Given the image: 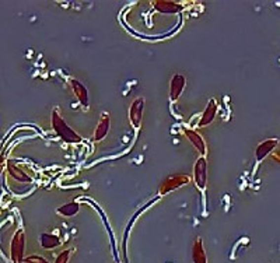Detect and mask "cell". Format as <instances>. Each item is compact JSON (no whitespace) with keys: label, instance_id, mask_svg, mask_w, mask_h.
<instances>
[{"label":"cell","instance_id":"4","mask_svg":"<svg viewBox=\"0 0 280 263\" xmlns=\"http://www.w3.org/2000/svg\"><path fill=\"white\" fill-rule=\"evenodd\" d=\"M189 182V176L186 175H171L167 178L163 184L160 185V195H167L171 191L181 188L182 185Z\"/></svg>","mask_w":280,"mask_h":263},{"label":"cell","instance_id":"9","mask_svg":"<svg viewBox=\"0 0 280 263\" xmlns=\"http://www.w3.org/2000/svg\"><path fill=\"white\" fill-rule=\"evenodd\" d=\"M109 128H111V122H109V115L103 114L101 115V119L97 125L96 133H94V141H101L103 139L106 137L108 132H109Z\"/></svg>","mask_w":280,"mask_h":263},{"label":"cell","instance_id":"8","mask_svg":"<svg viewBox=\"0 0 280 263\" xmlns=\"http://www.w3.org/2000/svg\"><path fill=\"white\" fill-rule=\"evenodd\" d=\"M279 140L278 139H268V140L262 141L261 144H258L256 151H255V156H256V161H262L263 158L268 157L272 151L275 150V147L278 146Z\"/></svg>","mask_w":280,"mask_h":263},{"label":"cell","instance_id":"11","mask_svg":"<svg viewBox=\"0 0 280 263\" xmlns=\"http://www.w3.org/2000/svg\"><path fill=\"white\" fill-rule=\"evenodd\" d=\"M71 90L74 93L76 98L79 99V102L81 105H84L86 108L88 106V93L87 88L84 84H81L77 80H71Z\"/></svg>","mask_w":280,"mask_h":263},{"label":"cell","instance_id":"15","mask_svg":"<svg viewBox=\"0 0 280 263\" xmlns=\"http://www.w3.org/2000/svg\"><path fill=\"white\" fill-rule=\"evenodd\" d=\"M192 258L193 263H208L206 254H205V249H203V245H202L201 238H198V239L195 241V244H193Z\"/></svg>","mask_w":280,"mask_h":263},{"label":"cell","instance_id":"14","mask_svg":"<svg viewBox=\"0 0 280 263\" xmlns=\"http://www.w3.org/2000/svg\"><path fill=\"white\" fill-rule=\"evenodd\" d=\"M39 242H41V245L44 249H55L56 246L61 245V238L58 237V235H53V234H41V237H39Z\"/></svg>","mask_w":280,"mask_h":263},{"label":"cell","instance_id":"1","mask_svg":"<svg viewBox=\"0 0 280 263\" xmlns=\"http://www.w3.org/2000/svg\"><path fill=\"white\" fill-rule=\"evenodd\" d=\"M52 128L55 133L66 143H80L83 140L79 134L73 131L68 123L65 122V119L58 114V111H53L52 114Z\"/></svg>","mask_w":280,"mask_h":263},{"label":"cell","instance_id":"16","mask_svg":"<svg viewBox=\"0 0 280 263\" xmlns=\"http://www.w3.org/2000/svg\"><path fill=\"white\" fill-rule=\"evenodd\" d=\"M80 210V204L77 202H70L68 204H63L58 209V213L61 216H65V217H73L76 216Z\"/></svg>","mask_w":280,"mask_h":263},{"label":"cell","instance_id":"7","mask_svg":"<svg viewBox=\"0 0 280 263\" xmlns=\"http://www.w3.org/2000/svg\"><path fill=\"white\" fill-rule=\"evenodd\" d=\"M216 114H217V102H216L214 98H211L209 101V104H208V106L205 108L203 114H202L198 126H199V128H205V126L210 125V123L213 122V119L216 118Z\"/></svg>","mask_w":280,"mask_h":263},{"label":"cell","instance_id":"5","mask_svg":"<svg viewBox=\"0 0 280 263\" xmlns=\"http://www.w3.org/2000/svg\"><path fill=\"white\" fill-rule=\"evenodd\" d=\"M143 108H144V99L143 98H136L131 104L129 108V121L135 129H139L143 119Z\"/></svg>","mask_w":280,"mask_h":263},{"label":"cell","instance_id":"10","mask_svg":"<svg viewBox=\"0 0 280 263\" xmlns=\"http://www.w3.org/2000/svg\"><path fill=\"white\" fill-rule=\"evenodd\" d=\"M185 136L189 139V141L192 143V146L195 149L198 150L202 154V157L206 154V144H205V140L202 139V136L199 133H196L195 131H191V129H184Z\"/></svg>","mask_w":280,"mask_h":263},{"label":"cell","instance_id":"20","mask_svg":"<svg viewBox=\"0 0 280 263\" xmlns=\"http://www.w3.org/2000/svg\"><path fill=\"white\" fill-rule=\"evenodd\" d=\"M1 171H3V168L0 167V174H1Z\"/></svg>","mask_w":280,"mask_h":263},{"label":"cell","instance_id":"3","mask_svg":"<svg viewBox=\"0 0 280 263\" xmlns=\"http://www.w3.org/2000/svg\"><path fill=\"white\" fill-rule=\"evenodd\" d=\"M193 181L201 191H203L208 185V160L205 157H201L195 163Z\"/></svg>","mask_w":280,"mask_h":263},{"label":"cell","instance_id":"19","mask_svg":"<svg viewBox=\"0 0 280 263\" xmlns=\"http://www.w3.org/2000/svg\"><path fill=\"white\" fill-rule=\"evenodd\" d=\"M3 163H4V157H1V156H0V167H1V164H3Z\"/></svg>","mask_w":280,"mask_h":263},{"label":"cell","instance_id":"6","mask_svg":"<svg viewBox=\"0 0 280 263\" xmlns=\"http://www.w3.org/2000/svg\"><path fill=\"white\" fill-rule=\"evenodd\" d=\"M186 86V79L182 74H175L173 80H171V84H170V98L171 101H176L181 94L184 93V88Z\"/></svg>","mask_w":280,"mask_h":263},{"label":"cell","instance_id":"17","mask_svg":"<svg viewBox=\"0 0 280 263\" xmlns=\"http://www.w3.org/2000/svg\"><path fill=\"white\" fill-rule=\"evenodd\" d=\"M24 263H49L45 258L39 256V255H31L24 258Z\"/></svg>","mask_w":280,"mask_h":263},{"label":"cell","instance_id":"2","mask_svg":"<svg viewBox=\"0 0 280 263\" xmlns=\"http://www.w3.org/2000/svg\"><path fill=\"white\" fill-rule=\"evenodd\" d=\"M24 244H26L24 232H23V230H18L11 239V245H10V254H11L13 263L24 262V248H26Z\"/></svg>","mask_w":280,"mask_h":263},{"label":"cell","instance_id":"13","mask_svg":"<svg viewBox=\"0 0 280 263\" xmlns=\"http://www.w3.org/2000/svg\"><path fill=\"white\" fill-rule=\"evenodd\" d=\"M7 171H9V174L11 178H14L16 181H18V182H24V184H27V182H31V178L27 175L26 172L21 169L20 167H17L14 163H11V161H9L7 163Z\"/></svg>","mask_w":280,"mask_h":263},{"label":"cell","instance_id":"12","mask_svg":"<svg viewBox=\"0 0 280 263\" xmlns=\"http://www.w3.org/2000/svg\"><path fill=\"white\" fill-rule=\"evenodd\" d=\"M154 9L157 10L158 13H163V14H174L182 10V6L179 3H174V1H156L154 3Z\"/></svg>","mask_w":280,"mask_h":263},{"label":"cell","instance_id":"18","mask_svg":"<svg viewBox=\"0 0 280 263\" xmlns=\"http://www.w3.org/2000/svg\"><path fill=\"white\" fill-rule=\"evenodd\" d=\"M70 254H71V249H66V251H63L62 254L58 255V258H56L55 263H68L69 262Z\"/></svg>","mask_w":280,"mask_h":263}]
</instances>
